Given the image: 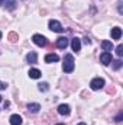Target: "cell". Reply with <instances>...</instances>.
<instances>
[{
	"instance_id": "1",
	"label": "cell",
	"mask_w": 123,
	"mask_h": 125,
	"mask_svg": "<svg viewBox=\"0 0 123 125\" xmlns=\"http://www.w3.org/2000/svg\"><path fill=\"white\" fill-rule=\"evenodd\" d=\"M75 68V64H74V57L71 54H67L64 57V62H62V70L65 73H72Z\"/></svg>"
},
{
	"instance_id": "2",
	"label": "cell",
	"mask_w": 123,
	"mask_h": 125,
	"mask_svg": "<svg viewBox=\"0 0 123 125\" xmlns=\"http://www.w3.org/2000/svg\"><path fill=\"white\" fill-rule=\"evenodd\" d=\"M32 41H33V44L38 45V47H45V45L48 44V39H46L44 35H41V33H35V35L32 36Z\"/></svg>"
},
{
	"instance_id": "3",
	"label": "cell",
	"mask_w": 123,
	"mask_h": 125,
	"mask_svg": "<svg viewBox=\"0 0 123 125\" xmlns=\"http://www.w3.org/2000/svg\"><path fill=\"white\" fill-rule=\"evenodd\" d=\"M103 86H104V80L101 77H94L90 82V87L93 90H100V89H103Z\"/></svg>"
},
{
	"instance_id": "4",
	"label": "cell",
	"mask_w": 123,
	"mask_h": 125,
	"mask_svg": "<svg viewBox=\"0 0 123 125\" xmlns=\"http://www.w3.org/2000/svg\"><path fill=\"white\" fill-rule=\"evenodd\" d=\"M48 26H49V29H51L52 32H58V33L64 32L62 25L58 22V21H55V19H51V21H49V23H48Z\"/></svg>"
},
{
	"instance_id": "5",
	"label": "cell",
	"mask_w": 123,
	"mask_h": 125,
	"mask_svg": "<svg viewBox=\"0 0 123 125\" xmlns=\"http://www.w3.org/2000/svg\"><path fill=\"white\" fill-rule=\"evenodd\" d=\"M100 62H101L103 65H109V64L112 62V54L104 51V52L100 55Z\"/></svg>"
},
{
	"instance_id": "6",
	"label": "cell",
	"mask_w": 123,
	"mask_h": 125,
	"mask_svg": "<svg viewBox=\"0 0 123 125\" xmlns=\"http://www.w3.org/2000/svg\"><path fill=\"white\" fill-rule=\"evenodd\" d=\"M55 45H57L58 48H61V50H65V48H67V45H68V39H67L65 36H61V38H58V39H57Z\"/></svg>"
},
{
	"instance_id": "7",
	"label": "cell",
	"mask_w": 123,
	"mask_h": 125,
	"mask_svg": "<svg viewBox=\"0 0 123 125\" xmlns=\"http://www.w3.org/2000/svg\"><path fill=\"white\" fill-rule=\"evenodd\" d=\"M71 48H72V51L78 52V51L81 50V41H80L78 38H74V39H71Z\"/></svg>"
},
{
	"instance_id": "8",
	"label": "cell",
	"mask_w": 123,
	"mask_h": 125,
	"mask_svg": "<svg viewBox=\"0 0 123 125\" xmlns=\"http://www.w3.org/2000/svg\"><path fill=\"white\" fill-rule=\"evenodd\" d=\"M70 112H71V109H70L68 105L62 103V105L58 106V114H60V115H70Z\"/></svg>"
},
{
	"instance_id": "9",
	"label": "cell",
	"mask_w": 123,
	"mask_h": 125,
	"mask_svg": "<svg viewBox=\"0 0 123 125\" xmlns=\"http://www.w3.org/2000/svg\"><path fill=\"white\" fill-rule=\"evenodd\" d=\"M10 124L12 125H20L22 124V116L20 115H18V114H13L12 116H10Z\"/></svg>"
},
{
	"instance_id": "10",
	"label": "cell",
	"mask_w": 123,
	"mask_h": 125,
	"mask_svg": "<svg viewBox=\"0 0 123 125\" xmlns=\"http://www.w3.org/2000/svg\"><path fill=\"white\" fill-rule=\"evenodd\" d=\"M26 61L29 62V64H35V62L38 61V54H36L35 51H31V52L26 55Z\"/></svg>"
},
{
	"instance_id": "11",
	"label": "cell",
	"mask_w": 123,
	"mask_h": 125,
	"mask_svg": "<svg viewBox=\"0 0 123 125\" xmlns=\"http://www.w3.org/2000/svg\"><path fill=\"white\" fill-rule=\"evenodd\" d=\"M120 36H122V29L119 26L112 28V38L113 39H120Z\"/></svg>"
},
{
	"instance_id": "12",
	"label": "cell",
	"mask_w": 123,
	"mask_h": 125,
	"mask_svg": "<svg viewBox=\"0 0 123 125\" xmlns=\"http://www.w3.org/2000/svg\"><path fill=\"white\" fill-rule=\"evenodd\" d=\"M39 109H41V105L39 103H29L28 105V111L32 112V114H38Z\"/></svg>"
},
{
	"instance_id": "13",
	"label": "cell",
	"mask_w": 123,
	"mask_h": 125,
	"mask_svg": "<svg viewBox=\"0 0 123 125\" xmlns=\"http://www.w3.org/2000/svg\"><path fill=\"white\" fill-rule=\"evenodd\" d=\"M60 60V57L57 55V54H48V55H45V62H57Z\"/></svg>"
},
{
	"instance_id": "14",
	"label": "cell",
	"mask_w": 123,
	"mask_h": 125,
	"mask_svg": "<svg viewBox=\"0 0 123 125\" xmlns=\"http://www.w3.org/2000/svg\"><path fill=\"white\" fill-rule=\"evenodd\" d=\"M101 48H103L106 52L112 51V50H113V44H112V41H103V42H101Z\"/></svg>"
},
{
	"instance_id": "15",
	"label": "cell",
	"mask_w": 123,
	"mask_h": 125,
	"mask_svg": "<svg viewBox=\"0 0 123 125\" xmlns=\"http://www.w3.org/2000/svg\"><path fill=\"white\" fill-rule=\"evenodd\" d=\"M28 74H29V77H31V79H39L42 73H41V71H39L38 68H31Z\"/></svg>"
},
{
	"instance_id": "16",
	"label": "cell",
	"mask_w": 123,
	"mask_h": 125,
	"mask_svg": "<svg viewBox=\"0 0 123 125\" xmlns=\"http://www.w3.org/2000/svg\"><path fill=\"white\" fill-rule=\"evenodd\" d=\"M38 89H39L41 92H48V90H49V84H48V83H39V84H38Z\"/></svg>"
},
{
	"instance_id": "17",
	"label": "cell",
	"mask_w": 123,
	"mask_h": 125,
	"mask_svg": "<svg viewBox=\"0 0 123 125\" xmlns=\"http://www.w3.org/2000/svg\"><path fill=\"white\" fill-rule=\"evenodd\" d=\"M112 62H113V68H114V70H119V68L123 65L122 60H114V61H112Z\"/></svg>"
},
{
	"instance_id": "18",
	"label": "cell",
	"mask_w": 123,
	"mask_h": 125,
	"mask_svg": "<svg viewBox=\"0 0 123 125\" xmlns=\"http://www.w3.org/2000/svg\"><path fill=\"white\" fill-rule=\"evenodd\" d=\"M116 54L119 55V57H122L123 55V45L120 44V45H117V48H116Z\"/></svg>"
},
{
	"instance_id": "19",
	"label": "cell",
	"mask_w": 123,
	"mask_h": 125,
	"mask_svg": "<svg viewBox=\"0 0 123 125\" xmlns=\"http://www.w3.org/2000/svg\"><path fill=\"white\" fill-rule=\"evenodd\" d=\"M9 39L15 42V41L18 39V33H15V32H10V33H9Z\"/></svg>"
},
{
	"instance_id": "20",
	"label": "cell",
	"mask_w": 123,
	"mask_h": 125,
	"mask_svg": "<svg viewBox=\"0 0 123 125\" xmlns=\"http://www.w3.org/2000/svg\"><path fill=\"white\" fill-rule=\"evenodd\" d=\"M122 118H123V112H120V114L116 116V122H120V121H122Z\"/></svg>"
},
{
	"instance_id": "21",
	"label": "cell",
	"mask_w": 123,
	"mask_h": 125,
	"mask_svg": "<svg viewBox=\"0 0 123 125\" xmlns=\"http://www.w3.org/2000/svg\"><path fill=\"white\" fill-rule=\"evenodd\" d=\"M6 87H7V84H6L4 82H0V90H4Z\"/></svg>"
},
{
	"instance_id": "22",
	"label": "cell",
	"mask_w": 123,
	"mask_h": 125,
	"mask_svg": "<svg viewBox=\"0 0 123 125\" xmlns=\"http://www.w3.org/2000/svg\"><path fill=\"white\" fill-rule=\"evenodd\" d=\"M84 42H86L87 45H90V44H91V39H90V38H84Z\"/></svg>"
},
{
	"instance_id": "23",
	"label": "cell",
	"mask_w": 123,
	"mask_h": 125,
	"mask_svg": "<svg viewBox=\"0 0 123 125\" xmlns=\"http://www.w3.org/2000/svg\"><path fill=\"white\" fill-rule=\"evenodd\" d=\"M1 4H4V0H0V6H1Z\"/></svg>"
},
{
	"instance_id": "24",
	"label": "cell",
	"mask_w": 123,
	"mask_h": 125,
	"mask_svg": "<svg viewBox=\"0 0 123 125\" xmlns=\"http://www.w3.org/2000/svg\"><path fill=\"white\" fill-rule=\"evenodd\" d=\"M77 125H87L86 122H80V124H77Z\"/></svg>"
},
{
	"instance_id": "25",
	"label": "cell",
	"mask_w": 123,
	"mask_h": 125,
	"mask_svg": "<svg viewBox=\"0 0 123 125\" xmlns=\"http://www.w3.org/2000/svg\"><path fill=\"white\" fill-rule=\"evenodd\" d=\"M0 39H1V32H0Z\"/></svg>"
},
{
	"instance_id": "26",
	"label": "cell",
	"mask_w": 123,
	"mask_h": 125,
	"mask_svg": "<svg viewBox=\"0 0 123 125\" xmlns=\"http://www.w3.org/2000/svg\"><path fill=\"white\" fill-rule=\"evenodd\" d=\"M55 125H64V124H55Z\"/></svg>"
},
{
	"instance_id": "27",
	"label": "cell",
	"mask_w": 123,
	"mask_h": 125,
	"mask_svg": "<svg viewBox=\"0 0 123 125\" xmlns=\"http://www.w3.org/2000/svg\"><path fill=\"white\" fill-rule=\"evenodd\" d=\"M0 102H1V96H0Z\"/></svg>"
}]
</instances>
